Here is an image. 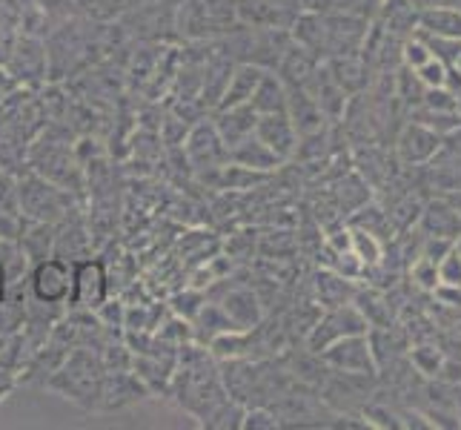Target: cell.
I'll return each mask as SVG.
<instances>
[{"instance_id": "obj_1", "label": "cell", "mask_w": 461, "mask_h": 430, "mask_svg": "<svg viewBox=\"0 0 461 430\" xmlns=\"http://www.w3.org/2000/svg\"><path fill=\"white\" fill-rule=\"evenodd\" d=\"M104 361L98 350L92 353V347H75L67 356V361L46 379V388L58 390L63 399L75 402L84 410H95L101 399V381H104Z\"/></svg>"}, {"instance_id": "obj_2", "label": "cell", "mask_w": 461, "mask_h": 430, "mask_svg": "<svg viewBox=\"0 0 461 430\" xmlns=\"http://www.w3.org/2000/svg\"><path fill=\"white\" fill-rule=\"evenodd\" d=\"M14 189H18L21 215L29 221H50V224H58V221L72 210V196L55 181L43 178L41 172H26V178L14 181Z\"/></svg>"}, {"instance_id": "obj_3", "label": "cell", "mask_w": 461, "mask_h": 430, "mask_svg": "<svg viewBox=\"0 0 461 430\" xmlns=\"http://www.w3.org/2000/svg\"><path fill=\"white\" fill-rule=\"evenodd\" d=\"M367 330H370L367 318L361 316V310L353 301H347V305H339V307H327L315 318V325L307 333V350L318 356L327 344L339 342L344 336H358V333H367Z\"/></svg>"}, {"instance_id": "obj_4", "label": "cell", "mask_w": 461, "mask_h": 430, "mask_svg": "<svg viewBox=\"0 0 461 430\" xmlns=\"http://www.w3.org/2000/svg\"><path fill=\"white\" fill-rule=\"evenodd\" d=\"M318 356H321V361L332 373L367 376V379L378 376V364H375L367 333H358V336H344L339 342H332Z\"/></svg>"}, {"instance_id": "obj_5", "label": "cell", "mask_w": 461, "mask_h": 430, "mask_svg": "<svg viewBox=\"0 0 461 430\" xmlns=\"http://www.w3.org/2000/svg\"><path fill=\"white\" fill-rule=\"evenodd\" d=\"M29 296L41 305L63 307L72 293V261H63L58 256H50L29 270Z\"/></svg>"}, {"instance_id": "obj_6", "label": "cell", "mask_w": 461, "mask_h": 430, "mask_svg": "<svg viewBox=\"0 0 461 430\" xmlns=\"http://www.w3.org/2000/svg\"><path fill=\"white\" fill-rule=\"evenodd\" d=\"M109 298V281L106 267L101 259H81L72 261V293H69V310H98Z\"/></svg>"}, {"instance_id": "obj_7", "label": "cell", "mask_w": 461, "mask_h": 430, "mask_svg": "<svg viewBox=\"0 0 461 430\" xmlns=\"http://www.w3.org/2000/svg\"><path fill=\"white\" fill-rule=\"evenodd\" d=\"M444 143V135H438L433 126H427L416 118H410L402 133L395 135V143H393V152L399 158L402 167H427L438 155Z\"/></svg>"}, {"instance_id": "obj_8", "label": "cell", "mask_w": 461, "mask_h": 430, "mask_svg": "<svg viewBox=\"0 0 461 430\" xmlns=\"http://www.w3.org/2000/svg\"><path fill=\"white\" fill-rule=\"evenodd\" d=\"M304 12L301 0H235L238 21L256 29H293Z\"/></svg>"}, {"instance_id": "obj_9", "label": "cell", "mask_w": 461, "mask_h": 430, "mask_svg": "<svg viewBox=\"0 0 461 430\" xmlns=\"http://www.w3.org/2000/svg\"><path fill=\"white\" fill-rule=\"evenodd\" d=\"M186 158L195 169H221L230 164V150L224 138H221L215 121L195 124L186 135Z\"/></svg>"}, {"instance_id": "obj_10", "label": "cell", "mask_w": 461, "mask_h": 430, "mask_svg": "<svg viewBox=\"0 0 461 430\" xmlns=\"http://www.w3.org/2000/svg\"><path fill=\"white\" fill-rule=\"evenodd\" d=\"M92 230L86 227V221L84 215L75 210L63 215L58 224H55V250H52V256L63 259V261H81V259H89L92 256Z\"/></svg>"}, {"instance_id": "obj_11", "label": "cell", "mask_w": 461, "mask_h": 430, "mask_svg": "<svg viewBox=\"0 0 461 430\" xmlns=\"http://www.w3.org/2000/svg\"><path fill=\"white\" fill-rule=\"evenodd\" d=\"M149 390L144 388L132 371H106L104 381H101V399L98 407L101 410H121V407H130L140 399H147Z\"/></svg>"}, {"instance_id": "obj_12", "label": "cell", "mask_w": 461, "mask_h": 430, "mask_svg": "<svg viewBox=\"0 0 461 430\" xmlns=\"http://www.w3.org/2000/svg\"><path fill=\"white\" fill-rule=\"evenodd\" d=\"M6 69L18 84H38L46 75V46L38 38H14Z\"/></svg>"}, {"instance_id": "obj_13", "label": "cell", "mask_w": 461, "mask_h": 430, "mask_svg": "<svg viewBox=\"0 0 461 430\" xmlns=\"http://www.w3.org/2000/svg\"><path fill=\"white\" fill-rule=\"evenodd\" d=\"M256 135L273 150L284 164L298 152V133L287 113H267L256 121Z\"/></svg>"}, {"instance_id": "obj_14", "label": "cell", "mask_w": 461, "mask_h": 430, "mask_svg": "<svg viewBox=\"0 0 461 430\" xmlns=\"http://www.w3.org/2000/svg\"><path fill=\"white\" fill-rule=\"evenodd\" d=\"M235 330H258L264 322V305L258 293H252L249 287H227V293L218 301Z\"/></svg>"}, {"instance_id": "obj_15", "label": "cell", "mask_w": 461, "mask_h": 430, "mask_svg": "<svg viewBox=\"0 0 461 430\" xmlns=\"http://www.w3.org/2000/svg\"><path fill=\"white\" fill-rule=\"evenodd\" d=\"M395 167H402L399 158H395V152H387L384 147H375V143H361V150H356V172L373 189L387 187L395 175H399V172H395Z\"/></svg>"}, {"instance_id": "obj_16", "label": "cell", "mask_w": 461, "mask_h": 430, "mask_svg": "<svg viewBox=\"0 0 461 430\" xmlns=\"http://www.w3.org/2000/svg\"><path fill=\"white\" fill-rule=\"evenodd\" d=\"M267 69L256 67V63H235L232 67V75H230V81L224 87V95H221V101H218V109H230V106H241V104H249L252 98V92H256V87L261 84V78H264Z\"/></svg>"}, {"instance_id": "obj_17", "label": "cell", "mask_w": 461, "mask_h": 430, "mask_svg": "<svg viewBox=\"0 0 461 430\" xmlns=\"http://www.w3.org/2000/svg\"><path fill=\"white\" fill-rule=\"evenodd\" d=\"M416 227L424 235H441V238H453L456 242V235L461 233V215L441 196H436L433 201H427L421 206V215H419Z\"/></svg>"}, {"instance_id": "obj_18", "label": "cell", "mask_w": 461, "mask_h": 430, "mask_svg": "<svg viewBox=\"0 0 461 430\" xmlns=\"http://www.w3.org/2000/svg\"><path fill=\"white\" fill-rule=\"evenodd\" d=\"M230 161L241 164L247 169H256V172H267V175H273L284 164L281 158L269 150L256 133L247 135L244 141H238L235 147H230Z\"/></svg>"}, {"instance_id": "obj_19", "label": "cell", "mask_w": 461, "mask_h": 430, "mask_svg": "<svg viewBox=\"0 0 461 430\" xmlns=\"http://www.w3.org/2000/svg\"><path fill=\"white\" fill-rule=\"evenodd\" d=\"M256 121H258V113L249 104L218 109V113H215V126H218L221 138H224L227 150L235 147L238 141H244L247 135L256 133Z\"/></svg>"}, {"instance_id": "obj_20", "label": "cell", "mask_w": 461, "mask_h": 430, "mask_svg": "<svg viewBox=\"0 0 461 430\" xmlns=\"http://www.w3.org/2000/svg\"><path fill=\"white\" fill-rule=\"evenodd\" d=\"M18 244L26 252L29 264H38L43 259H50L52 250H55V224H50V221H29L26 218Z\"/></svg>"}, {"instance_id": "obj_21", "label": "cell", "mask_w": 461, "mask_h": 430, "mask_svg": "<svg viewBox=\"0 0 461 430\" xmlns=\"http://www.w3.org/2000/svg\"><path fill=\"white\" fill-rule=\"evenodd\" d=\"M249 106L256 109L258 115H267V113H287V84L281 81L278 72L267 69L261 84L256 87L249 98Z\"/></svg>"}, {"instance_id": "obj_22", "label": "cell", "mask_w": 461, "mask_h": 430, "mask_svg": "<svg viewBox=\"0 0 461 430\" xmlns=\"http://www.w3.org/2000/svg\"><path fill=\"white\" fill-rule=\"evenodd\" d=\"M235 325L230 322V316L224 313V307L218 301H206V305L198 310V316L193 318V336L198 344H210L212 339L224 336V333H232Z\"/></svg>"}, {"instance_id": "obj_23", "label": "cell", "mask_w": 461, "mask_h": 430, "mask_svg": "<svg viewBox=\"0 0 461 430\" xmlns=\"http://www.w3.org/2000/svg\"><path fill=\"white\" fill-rule=\"evenodd\" d=\"M315 298H318V305H321L324 310L327 307H339V305H347V301H353L356 290L358 287H353V281L339 276V273H332V270H327V273H318L315 281Z\"/></svg>"}, {"instance_id": "obj_24", "label": "cell", "mask_w": 461, "mask_h": 430, "mask_svg": "<svg viewBox=\"0 0 461 430\" xmlns=\"http://www.w3.org/2000/svg\"><path fill=\"white\" fill-rule=\"evenodd\" d=\"M347 224L373 233V235L381 238L384 244H387V238H393V233H395V227H393V221H390L387 210H384L381 204H373V201H367L364 206H358L356 213H349V215H347Z\"/></svg>"}, {"instance_id": "obj_25", "label": "cell", "mask_w": 461, "mask_h": 430, "mask_svg": "<svg viewBox=\"0 0 461 430\" xmlns=\"http://www.w3.org/2000/svg\"><path fill=\"white\" fill-rule=\"evenodd\" d=\"M419 32H430V35L458 38L461 41V9L453 6H433L419 12Z\"/></svg>"}, {"instance_id": "obj_26", "label": "cell", "mask_w": 461, "mask_h": 430, "mask_svg": "<svg viewBox=\"0 0 461 430\" xmlns=\"http://www.w3.org/2000/svg\"><path fill=\"white\" fill-rule=\"evenodd\" d=\"M444 361H447V356H444L441 347H436L433 342H416V344L410 347V364H412V371L427 376V379H438Z\"/></svg>"}, {"instance_id": "obj_27", "label": "cell", "mask_w": 461, "mask_h": 430, "mask_svg": "<svg viewBox=\"0 0 461 430\" xmlns=\"http://www.w3.org/2000/svg\"><path fill=\"white\" fill-rule=\"evenodd\" d=\"M203 305H206V290H198V287H184V290L169 296V305L167 307L175 316H181V318H186L189 325H193V318L198 316V310Z\"/></svg>"}, {"instance_id": "obj_28", "label": "cell", "mask_w": 461, "mask_h": 430, "mask_svg": "<svg viewBox=\"0 0 461 430\" xmlns=\"http://www.w3.org/2000/svg\"><path fill=\"white\" fill-rule=\"evenodd\" d=\"M349 235H353V252L364 261V267H375L384 259V242H381V238L358 227H349Z\"/></svg>"}, {"instance_id": "obj_29", "label": "cell", "mask_w": 461, "mask_h": 430, "mask_svg": "<svg viewBox=\"0 0 461 430\" xmlns=\"http://www.w3.org/2000/svg\"><path fill=\"white\" fill-rule=\"evenodd\" d=\"M407 270H410V281L419 287V290H424V293H433L436 287H438V264L436 261H430L427 256H419L412 259L410 264H407Z\"/></svg>"}, {"instance_id": "obj_30", "label": "cell", "mask_w": 461, "mask_h": 430, "mask_svg": "<svg viewBox=\"0 0 461 430\" xmlns=\"http://www.w3.org/2000/svg\"><path fill=\"white\" fill-rule=\"evenodd\" d=\"M419 32V29H416ZM419 35L424 38L427 50L433 52V58H438L441 63H447V67H453L458 52H461V41L458 38H444V35H430V32H419Z\"/></svg>"}, {"instance_id": "obj_31", "label": "cell", "mask_w": 461, "mask_h": 430, "mask_svg": "<svg viewBox=\"0 0 461 430\" xmlns=\"http://www.w3.org/2000/svg\"><path fill=\"white\" fill-rule=\"evenodd\" d=\"M244 430H276L281 427L276 410H269L267 405H252L244 410V419H241Z\"/></svg>"}, {"instance_id": "obj_32", "label": "cell", "mask_w": 461, "mask_h": 430, "mask_svg": "<svg viewBox=\"0 0 461 430\" xmlns=\"http://www.w3.org/2000/svg\"><path fill=\"white\" fill-rule=\"evenodd\" d=\"M438 284H456L461 287V256L456 252V247H450V252L438 261Z\"/></svg>"}, {"instance_id": "obj_33", "label": "cell", "mask_w": 461, "mask_h": 430, "mask_svg": "<svg viewBox=\"0 0 461 430\" xmlns=\"http://www.w3.org/2000/svg\"><path fill=\"white\" fill-rule=\"evenodd\" d=\"M419 75V81L424 87H444V75H447V63H441L438 58H430L427 63H421L419 69H412Z\"/></svg>"}, {"instance_id": "obj_34", "label": "cell", "mask_w": 461, "mask_h": 430, "mask_svg": "<svg viewBox=\"0 0 461 430\" xmlns=\"http://www.w3.org/2000/svg\"><path fill=\"white\" fill-rule=\"evenodd\" d=\"M430 296L438 301L441 307H450V310L461 313V287H456V284H438Z\"/></svg>"}, {"instance_id": "obj_35", "label": "cell", "mask_w": 461, "mask_h": 430, "mask_svg": "<svg viewBox=\"0 0 461 430\" xmlns=\"http://www.w3.org/2000/svg\"><path fill=\"white\" fill-rule=\"evenodd\" d=\"M18 81L12 78V72L6 69V67H0V106H6L9 104V98L14 92H18Z\"/></svg>"}, {"instance_id": "obj_36", "label": "cell", "mask_w": 461, "mask_h": 430, "mask_svg": "<svg viewBox=\"0 0 461 430\" xmlns=\"http://www.w3.org/2000/svg\"><path fill=\"white\" fill-rule=\"evenodd\" d=\"M444 89H450L453 95L461 92V72L456 67H447V75H444Z\"/></svg>"}, {"instance_id": "obj_37", "label": "cell", "mask_w": 461, "mask_h": 430, "mask_svg": "<svg viewBox=\"0 0 461 430\" xmlns=\"http://www.w3.org/2000/svg\"><path fill=\"white\" fill-rule=\"evenodd\" d=\"M9 298V276H6V267L0 264V301Z\"/></svg>"}, {"instance_id": "obj_38", "label": "cell", "mask_w": 461, "mask_h": 430, "mask_svg": "<svg viewBox=\"0 0 461 430\" xmlns=\"http://www.w3.org/2000/svg\"><path fill=\"white\" fill-rule=\"evenodd\" d=\"M453 247H456V252H458V256H461V233L456 235V242H453Z\"/></svg>"}, {"instance_id": "obj_39", "label": "cell", "mask_w": 461, "mask_h": 430, "mask_svg": "<svg viewBox=\"0 0 461 430\" xmlns=\"http://www.w3.org/2000/svg\"><path fill=\"white\" fill-rule=\"evenodd\" d=\"M453 67H456V69L461 72V52H458V58H456V63H453Z\"/></svg>"}]
</instances>
